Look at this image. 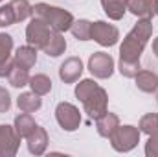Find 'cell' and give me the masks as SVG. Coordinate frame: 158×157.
I'll return each mask as SVG.
<instances>
[{
  "label": "cell",
  "mask_w": 158,
  "mask_h": 157,
  "mask_svg": "<svg viewBox=\"0 0 158 157\" xmlns=\"http://www.w3.org/2000/svg\"><path fill=\"white\" fill-rule=\"evenodd\" d=\"M13 61L15 65L22 67V69H31L35 63H37V48L31 46V44H26V46H19L15 56H13Z\"/></svg>",
  "instance_id": "obj_13"
},
{
  "label": "cell",
  "mask_w": 158,
  "mask_h": 157,
  "mask_svg": "<svg viewBox=\"0 0 158 157\" xmlns=\"http://www.w3.org/2000/svg\"><path fill=\"white\" fill-rule=\"evenodd\" d=\"M136 87L142 91V92H156L158 91V74L153 70H140L136 76Z\"/></svg>",
  "instance_id": "obj_17"
},
{
  "label": "cell",
  "mask_w": 158,
  "mask_h": 157,
  "mask_svg": "<svg viewBox=\"0 0 158 157\" xmlns=\"http://www.w3.org/2000/svg\"><path fill=\"white\" fill-rule=\"evenodd\" d=\"M9 6L13 7L17 22H22V20H26V19H30L33 15V6L28 0H11Z\"/></svg>",
  "instance_id": "obj_23"
},
{
  "label": "cell",
  "mask_w": 158,
  "mask_h": 157,
  "mask_svg": "<svg viewBox=\"0 0 158 157\" xmlns=\"http://www.w3.org/2000/svg\"><path fill=\"white\" fill-rule=\"evenodd\" d=\"M118 126H119L118 115H114V113H110V111H107L105 115H101L99 118H96V129H98V133H99L101 137H105V139H110V135L116 131Z\"/></svg>",
  "instance_id": "obj_14"
},
{
  "label": "cell",
  "mask_w": 158,
  "mask_h": 157,
  "mask_svg": "<svg viewBox=\"0 0 158 157\" xmlns=\"http://www.w3.org/2000/svg\"><path fill=\"white\" fill-rule=\"evenodd\" d=\"M17 19H15V13H13V7L9 4L6 6H0V28H6V26H11L15 24Z\"/></svg>",
  "instance_id": "obj_27"
},
{
  "label": "cell",
  "mask_w": 158,
  "mask_h": 157,
  "mask_svg": "<svg viewBox=\"0 0 158 157\" xmlns=\"http://www.w3.org/2000/svg\"><path fill=\"white\" fill-rule=\"evenodd\" d=\"M153 54L156 56V59H158V37L153 41Z\"/></svg>",
  "instance_id": "obj_30"
},
{
  "label": "cell",
  "mask_w": 158,
  "mask_h": 157,
  "mask_svg": "<svg viewBox=\"0 0 158 157\" xmlns=\"http://www.w3.org/2000/svg\"><path fill=\"white\" fill-rule=\"evenodd\" d=\"M11 109V96L6 87H0V113H7Z\"/></svg>",
  "instance_id": "obj_29"
},
{
  "label": "cell",
  "mask_w": 158,
  "mask_h": 157,
  "mask_svg": "<svg viewBox=\"0 0 158 157\" xmlns=\"http://www.w3.org/2000/svg\"><path fill=\"white\" fill-rule=\"evenodd\" d=\"M81 104H83L85 113L92 118V120H96V118H99L101 115H105V113L109 111V109H107V105H109L107 91H105L103 87H99V85H98V89H96V91L86 98V100H83Z\"/></svg>",
  "instance_id": "obj_6"
},
{
  "label": "cell",
  "mask_w": 158,
  "mask_h": 157,
  "mask_svg": "<svg viewBox=\"0 0 158 157\" xmlns=\"http://www.w3.org/2000/svg\"><path fill=\"white\" fill-rule=\"evenodd\" d=\"M55 118L57 124L64 129V131H76L81 124V113L74 104L68 102H61L55 107Z\"/></svg>",
  "instance_id": "obj_8"
},
{
  "label": "cell",
  "mask_w": 158,
  "mask_h": 157,
  "mask_svg": "<svg viewBox=\"0 0 158 157\" xmlns=\"http://www.w3.org/2000/svg\"><path fill=\"white\" fill-rule=\"evenodd\" d=\"M155 15H158V0H155Z\"/></svg>",
  "instance_id": "obj_31"
},
{
  "label": "cell",
  "mask_w": 158,
  "mask_h": 157,
  "mask_svg": "<svg viewBox=\"0 0 158 157\" xmlns=\"http://www.w3.org/2000/svg\"><path fill=\"white\" fill-rule=\"evenodd\" d=\"M101 6L107 17L112 20H121L127 11V0H101Z\"/></svg>",
  "instance_id": "obj_20"
},
{
  "label": "cell",
  "mask_w": 158,
  "mask_h": 157,
  "mask_svg": "<svg viewBox=\"0 0 158 157\" xmlns=\"http://www.w3.org/2000/svg\"><path fill=\"white\" fill-rule=\"evenodd\" d=\"M0 2H4V0H0Z\"/></svg>",
  "instance_id": "obj_32"
},
{
  "label": "cell",
  "mask_w": 158,
  "mask_h": 157,
  "mask_svg": "<svg viewBox=\"0 0 158 157\" xmlns=\"http://www.w3.org/2000/svg\"><path fill=\"white\" fill-rule=\"evenodd\" d=\"M7 81H9L11 87H17V89L26 87V85L30 83L28 69H22V67L15 65V61H13V67H11V70H9V74H7Z\"/></svg>",
  "instance_id": "obj_21"
},
{
  "label": "cell",
  "mask_w": 158,
  "mask_h": 157,
  "mask_svg": "<svg viewBox=\"0 0 158 157\" xmlns=\"http://www.w3.org/2000/svg\"><path fill=\"white\" fill-rule=\"evenodd\" d=\"M81 74H83V61L81 57H76V56L64 59L59 67V78L64 83H76L81 78Z\"/></svg>",
  "instance_id": "obj_10"
},
{
  "label": "cell",
  "mask_w": 158,
  "mask_h": 157,
  "mask_svg": "<svg viewBox=\"0 0 158 157\" xmlns=\"http://www.w3.org/2000/svg\"><path fill=\"white\" fill-rule=\"evenodd\" d=\"M13 37L0 34V78H6L13 67Z\"/></svg>",
  "instance_id": "obj_11"
},
{
  "label": "cell",
  "mask_w": 158,
  "mask_h": 157,
  "mask_svg": "<svg viewBox=\"0 0 158 157\" xmlns=\"http://www.w3.org/2000/svg\"><path fill=\"white\" fill-rule=\"evenodd\" d=\"M35 126H37V122L33 120V117L30 113H20V115L15 117V126L13 128H15V131L20 139H26L35 129Z\"/></svg>",
  "instance_id": "obj_19"
},
{
  "label": "cell",
  "mask_w": 158,
  "mask_h": 157,
  "mask_svg": "<svg viewBox=\"0 0 158 157\" xmlns=\"http://www.w3.org/2000/svg\"><path fill=\"white\" fill-rule=\"evenodd\" d=\"M96 89H98V83H96L94 79H81L77 85H76V96H77L79 102H83V100H86Z\"/></svg>",
  "instance_id": "obj_26"
},
{
  "label": "cell",
  "mask_w": 158,
  "mask_h": 157,
  "mask_svg": "<svg viewBox=\"0 0 158 157\" xmlns=\"http://www.w3.org/2000/svg\"><path fill=\"white\" fill-rule=\"evenodd\" d=\"M26 141H28V150L33 155H42L46 152V148H48V133H46V129L42 126H39V124L26 137Z\"/></svg>",
  "instance_id": "obj_12"
},
{
  "label": "cell",
  "mask_w": 158,
  "mask_h": 157,
  "mask_svg": "<svg viewBox=\"0 0 158 157\" xmlns=\"http://www.w3.org/2000/svg\"><path fill=\"white\" fill-rule=\"evenodd\" d=\"M145 155L147 157H158V133L149 135L145 142Z\"/></svg>",
  "instance_id": "obj_28"
},
{
  "label": "cell",
  "mask_w": 158,
  "mask_h": 157,
  "mask_svg": "<svg viewBox=\"0 0 158 157\" xmlns=\"http://www.w3.org/2000/svg\"><path fill=\"white\" fill-rule=\"evenodd\" d=\"M140 142V129L136 126H118L116 131L110 135V144L112 148L119 154H127L131 150H134Z\"/></svg>",
  "instance_id": "obj_3"
},
{
  "label": "cell",
  "mask_w": 158,
  "mask_h": 157,
  "mask_svg": "<svg viewBox=\"0 0 158 157\" xmlns=\"http://www.w3.org/2000/svg\"><path fill=\"white\" fill-rule=\"evenodd\" d=\"M52 32H53V30L50 28L48 22H44L42 19H39V17L33 15V19H31L30 24L26 26V41H28V44H31V46L42 50V48L46 46L48 39H50Z\"/></svg>",
  "instance_id": "obj_4"
},
{
  "label": "cell",
  "mask_w": 158,
  "mask_h": 157,
  "mask_svg": "<svg viewBox=\"0 0 158 157\" xmlns=\"http://www.w3.org/2000/svg\"><path fill=\"white\" fill-rule=\"evenodd\" d=\"M90 39H94L101 46H114L119 39V32L114 24H109L105 20H96L92 22L90 28Z\"/></svg>",
  "instance_id": "obj_7"
},
{
  "label": "cell",
  "mask_w": 158,
  "mask_h": 157,
  "mask_svg": "<svg viewBox=\"0 0 158 157\" xmlns=\"http://www.w3.org/2000/svg\"><path fill=\"white\" fill-rule=\"evenodd\" d=\"M156 100H158V96H156Z\"/></svg>",
  "instance_id": "obj_33"
},
{
  "label": "cell",
  "mask_w": 158,
  "mask_h": 157,
  "mask_svg": "<svg viewBox=\"0 0 158 157\" xmlns=\"http://www.w3.org/2000/svg\"><path fill=\"white\" fill-rule=\"evenodd\" d=\"M17 105L22 113H35L39 111L40 105H42V100H40L39 94H35L33 91L31 92H22L19 98H17Z\"/></svg>",
  "instance_id": "obj_18"
},
{
  "label": "cell",
  "mask_w": 158,
  "mask_h": 157,
  "mask_svg": "<svg viewBox=\"0 0 158 157\" xmlns=\"http://www.w3.org/2000/svg\"><path fill=\"white\" fill-rule=\"evenodd\" d=\"M88 70L94 78L107 79L114 74V59L107 52H94L88 57Z\"/></svg>",
  "instance_id": "obj_5"
},
{
  "label": "cell",
  "mask_w": 158,
  "mask_h": 157,
  "mask_svg": "<svg viewBox=\"0 0 158 157\" xmlns=\"http://www.w3.org/2000/svg\"><path fill=\"white\" fill-rule=\"evenodd\" d=\"M33 15L42 19L44 22L50 24L52 30L55 32H68L74 24V17L70 11L63 9V7H57V6H50V4H44V2H39L33 6Z\"/></svg>",
  "instance_id": "obj_2"
},
{
  "label": "cell",
  "mask_w": 158,
  "mask_h": 157,
  "mask_svg": "<svg viewBox=\"0 0 158 157\" xmlns=\"http://www.w3.org/2000/svg\"><path fill=\"white\" fill-rule=\"evenodd\" d=\"M90 28H92V22L90 20L79 19V20H74L70 32H72V35L77 41H90Z\"/></svg>",
  "instance_id": "obj_24"
},
{
  "label": "cell",
  "mask_w": 158,
  "mask_h": 157,
  "mask_svg": "<svg viewBox=\"0 0 158 157\" xmlns=\"http://www.w3.org/2000/svg\"><path fill=\"white\" fill-rule=\"evenodd\" d=\"M127 9L138 19H153L155 0H127Z\"/></svg>",
  "instance_id": "obj_15"
},
{
  "label": "cell",
  "mask_w": 158,
  "mask_h": 157,
  "mask_svg": "<svg viewBox=\"0 0 158 157\" xmlns=\"http://www.w3.org/2000/svg\"><path fill=\"white\" fill-rule=\"evenodd\" d=\"M20 146V137L17 135L13 126L0 124V157L17 155Z\"/></svg>",
  "instance_id": "obj_9"
},
{
  "label": "cell",
  "mask_w": 158,
  "mask_h": 157,
  "mask_svg": "<svg viewBox=\"0 0 158 157\" xmlns=\"http://www.w3.org/2000/svg\"><path fill=\"white\" fill-rule=\"evenodd\" d=\"M64 50H66V39H64V35L61 32L53 30L52 35H50V39H48V43H46V46L42 48V52L48 57H59V56L64 54Z\"/></svg>",
  "instance_id": "obj_16"
},
{
  "label": "cell",
  "mask_w": 158,
  "mask_h": 157,
  "mask_svg": "<svg viewBox=\"0 0 158 157\" xmlns=\"http://www.w3.org/2000/svg\"><path fill=\"white\" fill-rule=\"evenodd\" d=\"M28 85H30L31 91H33L35 94H39V96H44V94H48V92L52 91V79L48 78L46 74H35V76H31Z\"/></svg>",
  "instance_id": "obj_22"
},
{
  "label": "cell",
  "mask_w": 158,
  "mask_h": 157,
  "mask_svg": "<svg viewBox=\"0 0 158 157\" xmlns=\"http://www.w3.org/2000/svg\"><path fill=\"white\" fill-rule=\"evenodd\" d=\"M138 129H140V133H145V135L158 133V113H147V115H143V117L140 118Z\"/></svg>",
  "instance_id": "obj_25"
},
{
  "label": "cell",
  "mask_w": 158,
  "mask_h": 157,
  "mask_svg": "<svg viewBox=\"0 0 158 157\" xmlns=\"http://www.w3.org/2000/svg\"><path fill=\"white\" fill-rule=\"evenodd\" d=\"M153 35V22L151 19H140L132 30L125 35V39L119 46V63L118 70L125 78H134L140 70V57L143 54V48Z\"/></svg>",
  "instance_id": "obj_1"
}]
</instances>
